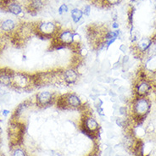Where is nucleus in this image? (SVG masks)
<instances>
[{
  "label": "nucleus",
  "instance_id": "nucleus-1",
  "mask_svg": "<svg viewBox=\"0 0 156 156\" xmlns=\"http://www.w3.org/2000/svg\"><path fill=\"white\" fill-rule=\"evenodd\" d=\"M151 101L148 97H134L132 100L131 107L134 119L140 122L144 121L151 109Z\"/></svg>",
  "mask_w": 156,
  "mask_h": 156
},
{
  "label": "nucleus",
  "instance_id": "nucleus-2",
  "mask_svg": "<svg viewBox=\"0 0 156 156\" xmlns=\"http://www.w3.org/2000/svg\"><path fill=\"white\" fill-rule=\"evenodd\" d=\"M56 104L58 108L63 109H81L85 105L81 97L75 93H67L57 98Z\"/></svg>",
  "mask_w": 156,
  "mask_h": 156
},
{
  "label": "nucleus",
  "instance_id": "nucleus-3",
  "mask_svg": "<svg viewBox=\"0 0 156 156\" xmlns=\"http://www.w3.org/2000/svg\"><path fill=\"white\" fill-rule=\"evenodd\" d=\"M37 35L43 38H55L60 31L58 24L54 21H42L37 25Z\"/></svg>",
  "mask_w": 156,
  "mask_h": 156
},
{
  "label": "nucleus",
  "instance_id": "nucleus-4",
  "mask_svg": "<svg viewBox=\"0 0 156 156\" xmlns=\"http://www.w3.org/2000/svg\"><path fill=\"white\" fill-rule=\"evenodd\" d=\"M34 85L33 77L25 73L20 72H13L12 76V84L11 87L16 89H27L30 87Z\"/></svg>",
  "mask_w": 156,
  "mask_h": 156
},
{
  "label": "nucleus",
  "instance_id": "nucleus-5",
  "mask_svg": "<svg viewBox=\"0 0 156 156\" xmlns=\"http://www.w3.org/2000/svg\"><path fill=\"white\" fill-rule=\"evenodd\" d=\"M152 81L150 79H137L134 84V96L135 97H148L152 92Z\"/></svg>",
  "mask_w": 156,
  "mask_h": 156
},
{
  "label": "nucleus",
  "instance_id": "nucleus-6",
  "mask_svg": "<svg viewBox=\"0 0 156 156\" xmlns=\"http://www.w3.org/2000/svg\"><path fill=\"white\" fill-rule=\"evenodd\" d=\"M82 127L83 132L90 136H96L99 131V124L91 114H85L82 118Z\"/></svg>",
  "mask_w": 156,
  "mask_h": 156
},
{
  "label": "nucleus",
  "instance_id": "nucleus-7",
  "mask_svg": "<svg viewBox=\"0 0 156 156\" xmlns=\"http://www.w3.org/2000/svg\"><path fill=\"white\" fill-rule=\"evenodd\" d=\"M74 32L72 30L66 29V30H60L58 34L56 35L54 41L55 44L61 45L64 48L72 47L74 46Z\"/></svg>",
  "mask_w": 156,
  "mask_h": 156
},
{
  "label": "nucleus",
  "instance_id": "nucleus-8",
  "mask_svg": "<svg viewBox=\"0 0 156 156\" xmlns=\"http://www.w3.org/2000/svg\"><path fill=\"white\" fill-rule=\"evenodd\" d=\"M56 100L57 98L55 96V93L48 90H43L36 94V104L41 108L52 105L56 102Z\"/></svg>",
  "mask_w": 156,
  "mask_h": 156
},
{
  "label": "nucleus",
  "instance_id": "nucleus-9",
  "mask_svg": "<svg viewBox=\"0 0 156 156\" xmlns=\"http://www.w3.org/2000/svg\"><path fill=\"white\" fill-rule=\"evenodd\" d=\"M80 78V72L77 68L75 66L67 67L61 70V79L62 82L66 85H74Z\"/></svg>",
  "mask_w": 156,
  "mask_h": 156
},
{
  "label": "nucleus",
  "instance_id": "nucleus-10",
  "mask_svg": "<svg viewBox=\"0 0 156 156\" xmlns=\"http://www.w3.org/2000/svg\"><path fill=\"white\" fill-rule=\"evenodd\" d=\"M154 43L153 41V38L144 37V38L139 39L134 46V48H135L134 52L138 55H145L150 50Z\"/></svg>",
  "mask_w": 156,
  "mask_h": 156
},
{
  "label": "nucleus",
  "instance_id": "nucleus-11",
  "mask_svg": "<svg viewBox=\"0 0 156 156\" xmlns=\"http://www.w3.org/2000/svg\"><path fill=\"white\" fill-rule=\"evenodd\" d=\"M12 70H0V85L4 87H11L12 84Z\"/></svg>",
  "mask_w": 156,
  "mask_h": 156
},
{
  "label": "nucleus",
  "instance_id": "nucleus-12",
  "mask_svg": "<svg viewBox=\"0 0 156 156\" xmlns=\"http://www.w3.org/2000/svg\"><path fill=\"white\" fill-rule=\"evenodd\" d=\"M146 71H149L151 73L156 72V55H151L148 57L145 62V69Z\"/></svg>",
  "mask_w": 156,
  "mask_h": 156
},
{
  "label": "nucleus",
  "instance_id": "nucleus-13",
  "mask_svg": "<svg viewBox=\"0 0 156 156\" xmlns=\"http://www.w3.org/2000/svg\"><path fill=\"white\" fill-rule=\"evenodd\" d=\"M6 8H7L9 12H10L11 14L15 15V16H20V15H21L23 13V10H22L20 4H18L15 0L9 4H8L6 6Z\"/></svg>",
  "mask_w": 156,
  "mask_h": 156
},
{
  "label": "nucleus",
  "instance_id": "nucleus-14",
  "mask_svg": "<svg viewBox=\"0 0 156 156\" xmlns=\"http://www.w3.org/2000/svg\"><path fill=\"white\" fill-rule=\"evenodd\" d=\"M70 17L75 24H79L83 18V14L81 9L74 8L70 11Z\"/></svg>",
  "mask_w": 156,
  "mask_h": 156
},
{
  "label": "nucleus",
  "instance_id": "nucleus-15",
  "mask_svg": "<svg viewBox=\"0 0 156 156\" xmlns=\"http://www.w3.org/2000/svg\"><path fill=\"white\" fill-rule=\"evenodd\" d=\"M0 27H1V29L4 31L10 32V31H12L15 28H16V22H15L13 20H4V21L1 23Z\"/></svg>",
  "mask_w": 156,
  "mask_h": 156
},
{
  "label": "nucleus",
  "instance_id": "nucleus-16",
  "mask_svg": "<svg viewBox=\"0 0 156 156\" xmlns=\"http://www.w3.org/2000/svg\"><path fill=\"white\" fill-rule=\"evenodd\" d=\"M43 5L44 4H43V0H30L29 10L31 12H34V14H36L40 9H42Z\"/></svg>",
  "mask_w": 156,
  "mask_h": 156
},
{
  "label": "nucleus",
  "instance_id": "nucleus-17",
  "mask_svg": "<svg viewBox=\"0 0 156 156\" xmlns=\"http://www.w3.org/2000/svg\"><path fill=\"white\" fill-rule=\"evenodd\" d=\"M115 112H118V115H121L122 117L127 116L128 115V109H127V107L126 105H120L119 109L117 110H115Z\"/></svg>",
  "mask_w": 156,
  "mask_h": 156
},
{
  "label": "nucleus",
  "instance_id": "nucleus-18",
  "mask_svg": "<svg viewBox=\"0 0 156 156\" xmlns=\"http://www.w3.org/2000/svg\"><path fill=\"white\" fill-rule=\"evenodd\" d=\"M111 67H112V65L109 59H105L100 65V69L104 71H109V70H111Z\"/></svg>",
  "mask_w": 156,
  "mask_h": 156
},
{
  "label": "nucleus",
  "instance_id": "nucleus-19",
  "mask_svg": "<svg viewBox=\"0 0 156 156\" xmlns=\"http://www.w3.org/2000/svg\"><path fill=\"white\" fill-rule=\"evenodd\" d=\"M12 156H27V154L22 148H16L13 151Z\"/></svg>",
  "mask_w": 156,
  "mask_h": 156
},
{
  "label": "nucleus",
  "instance_id": "nucleus-20",
  "mask_svg": "<svg viewBox=\"0 0 156 156\" xmlns=\"http://www.w3.org/2000/svg\"><path fill=\"white\" fill-rule=\"evenodd\" d=\"M69 11V7L66 4H62L58 9V15L63 16V15H66Z\"/></svg>",
  "mask_w": 156,
  "mask_h": 156
},
{
  "label": "nucleus",
  "instance_id": "nucleus-21",
  "mask_svg": "<svg viewBox=\"0 0 156 156\" xmlns=\"http://www.w3.org/2000/svg\"><path fill=\"white\" fill-rule=\"evenodd\" d=\"M115 122L116 123L117 126L123 127V126H125L126 125V119L122 116H116Z\"/></svg>",
  "mask_w": 156,
  "mask_h": 156
},
{
  "label": "nucleus",
  "instance_id": "nucleus-22",
  "mask_svg": "<svg viewBox=\"0 0 156 156\" xmlns=\"http://www.w3.org/2000/svg\"><path fill=\"white\" fill-rule=\"evenodd\" d=\"M82 14H83V16L88 17V16H90V14H91V5H89V4L84 5L83 8H82Z\"/></svg>",
  "mask_w": 156,
  "mask_h": 156
},
{
  "label": "nucleus",
  "instance_id": "nucleus-23",
  "mask_svg": "<svg viewBox=\"0 0 156 156\" xmlns=\"http://www.w3.org/2000/svg\"><path fill=\"white\" fill-rule=\"evenodd\" d=\"M121 0H103V4H106L108 6H114L119 3H121Z\"/></svg>",
  "mask_w": 156,
  "mask_h": 156
},
{
  "label": "nucleus",
  "instance_id": "nucleus-24",
  "mask_svg": "<svg viewBox=\"0 0 156 156\" xmlns=\"http://www.w3.org/2000/svg\"><path fill=\"white\" fill-rule=\"evenodd\" d=\"M134 12H135V9L132 8L131 9V10H130L128 13V20L129 23L131 25V27L133 26V15H134Z\"/></svg>",
  "mask_w": 156,
  "mask_h": 156
},
{
  "label": "nucleus",
  "instance_id": "nucleus-25",
  "mask_svg": "<svg viewBox=\"0 0 156 156\" xmlns=\"http://www.w3.org/2000/svg\"><path fill=\"white\" fill-rule=\"evenodd\" d=\"M119 50L121 51V53H123L124 55H126V54H127V52H128L129 48L126 44H121V45H120V47H119Z\"/></svg>",
  "mask_w": 156,
  "mask_h": 156
},
{
  "label": "nucleus",
  "instance_id": "nucleus-26",
  "mask_svg": "<svg viewBox=\"0 0 156 156\" xmlns=\"http://www.w3.org/2000/svg\"><path fill=\"white\" fill-rule=\"evenodd\" d=\"M118 94H126L127 92V88L125 86H119V87L116 90Z\"/></svg>",
  "mask_w": 156,
  "mask_h": 156
},
{
  "label": "nucleus",
  "instance_id": "nucleus-27",
  "mask_svg": "<svg viewBox=\"0 0 156 156\" xmlns=\"http://www.w3.org/2000/svg\"><path fill=\"white\" fill-rule=\"evenodd\" d=\"M94 106H95V108H98V107H102V105H103V101H102L101 99L98 98H97L95 101H94Z\"/></svg>",
  "mask_w": 156,
  "mask_h": 156
},
{
  "label": "nucleus",
  "instance_id": "nucleus-28",
  "mask_svg": "<svg viewBox=\"0 0 156 156\" xmlns=\"http://www.w3.org/2000/svg\"><path fill=\"white\" fill-rule=\"evenodd\" d=\"M131 76H132V74L129 71H125V72L121 73V77L124 79H129V78H131Z\"/></svg>",
  "mask_w": 156,
  "mask_h": 156
},
{
  "label": "nucleus",
  "instance_id": "nucleus-29",
  "mask_svg": "<svg viewBox=\"0 0 156 156\" xmlns=\"http://www.w3.org/2000/svg\"><path fill=\"white\" fill-rule=\"evenodd\" d=\"M96 110H97L98 114L100 115V116H104L105 114V111H104V109L103 107H98V108H96Z\"/></svg>",
  "mask_w": 156,
  "mask_h": 156
},
{
  "label": "nucleus",
  "instance_id": "nucleus-30",
  "mask_svg": "<svg viewBox=\"0 0 156 156\" xmlns=\"http://www.w3.org/2000/svg\"><path fill=\"white\" fill-rule=\"evenodd\" d=\"M119 27H120V24L118 23L117 21H114L112 23V28L115 29V30H117V29H119Z\"/></svg>",
  "mask_w": 156,
  "mask_h": 156
},
{
  "label": "nucleus",
  "instance_id": "nucleus-31",
  "mask_svg": "<svg viewBox=\"0 0 156 156\" xmlns=\"http://www.w3.org/2000/svg\"><path fill=\"white\" fill-rule=\"evenodd\" d=\"M9 110H8V109H3L2 110V115H4V117H6V116H8L9 115Z\"/></svg>",
  "mask_w": 156,
  "mask_h": 156
},
{
  "label": "nucleus",
  "instance_id": "nucleus-32",
  "mask_svg": "<svg viewBox=\"0 0 156 156\" xmlns=\"http://www.w3.org/2000/svg\"><path fill=\"white\" fill-rule=\"evenodd\" d=\"M87 156H98V154H96V153H91V154H89Z\"/></svg>",
  "mask_w": 156,
  "mask_h": 156
},
{
  "label": "nucleus",
  "instance_id": "nucleus-33",
  "mask_svg": "<svg viewBox=\"0 0 156 156\" xmlns=\"http://www.w3.org/2000/svg\"><path fill=\"white\" fill-rule=\"evenodd\" d=\"M154 6H155L156 8V0H154Z\"/></svg>",
  "mask_w": 156,
  "mask_h": 156
}]
</instances>
